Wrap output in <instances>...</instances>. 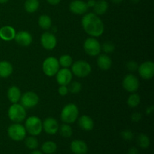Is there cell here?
I'll use <instances>...</instances> for the list:
<instances>
[{
    "label": "cell",
    "mask_w": 154,
    "mask_h": 154,
    "mask_svg": "<svg viewBox=\"0 0 154 154\" xmlns=\"http://www.w3.org/2000/svg\"><path fill=\"white\" fill-rule=\"evenodd\" d=\"M81 25L85 32L93 38L100 37L105 30L103 22L95 13L86 14L81 20Z\"/></svg>",
    "instance_id": "obj_1"
},
{
    "label": "cell",
    "mask_w": 154,
    "mask_h": 154,
    "mask_svg": "<svg viewBox=\"0 0 154 154\" xmlns=\"http://www.w3.org/2000/svg\"><path fill=\"white\" fill-rule=\"evenodd\" d=\"M79 110L78 106L73 103H69L63 108L60 114L62 121L64 123H73L78 120Z\"/></svg>",
    "instance_id": "obj_2"
},
{
    "label": "cell",
    "mask_w": 154,
    "mask_h": 154,
    "mask_svg": "<svg viewBox=\"0 0 154 154\" xmlns=\"http://www.w3.org/2000/svg\"><path fill=\"white\" fill-rule=\"evenodd\" d=\"M8 116L11 121L14 123H21L26 117V108L21 104H12L8 111Z\"/></svg>",
    "instance_id": "obj_3"
},
{
    "label": "cell",
    "mask_w": 154,
    "mask_h": 154,
    "mask_svg": "<svg viewBox=\"0 0 154 154\" xmlns=\"http://www.w3.org/2000/svg\"><path fill=\"white\" fill-rule=\"evenodd\" d=\"M25 129L26 132L33 136H37L42 133V121L37 116H31L26 120Z\"/></svg>",
    "instance_id": "obj_4"
},
{
    "label": "cell",
    "mask_w": 154,
    "mask_h": 154,
    "mask_svg": "<svg viewBox=\"0 0 154 154\" xmlns=\"http://www.w3.org/2000/svg\"><path fill=\"white\" fill-rule=\"evenodd\" d=\"M92 71L90 63L84 60H78L72 63V72L78 78H86Z\"/></svg>",
    "instance_id": "obj_5"
},
{
    "label": "cell",
    "mask_w": 154,
    "mask_h": 154,
    "mask_svg": "<svg viewBox=\"0 0 154 154\" xmlns=\"http://www.w3.org/2000/svg\"><path fill=\"white\" fill-rule=\"evenodd\" d=\"M8 135L14 141H20L26 136V130L20 123H15L8 126L7 130Z\"/></svg>",
    "instance_id": "obj_6"
},
{
    "label": "cell",
    "mask_w": 154,
    "mask_h": 154,
    "mask_svg": "<svg viewBox=\"0 0 154 154\" xmlns=\"http://www.w3.org/2000/svg\"><path fill=\"white\" fill-rule=\"evenodd\" d=\"M60 63L58 60L54 57H49L44 60L42 63V70L45 75L48 77L55 76L60 70Z\"/></svg>",
    "instance_id": "obj_7"
},
{
    "label": "cell",
    "mask_w": 154,
    "mask_h": 154,
    "mask_svg": "<svg viewBox=\"0 0 154 154\" xmlns=\"http://www.w3.org/2000/svg\"><path fill=\"white\" fill-rule=\"evenodd\" d=\"M84 49L86 54L91 57L98 56L102 51L100 42L93 37L86 39L84 43Z\"/></svg>",
    "instance_id": "obj_8"
},
{
    "label": "cell",
    "mask_w": 154,
    "mask_h": 154,
    "mask_svg": "<svg viewBox=\"0 0 154 154\" xmlns=\"http://www.w3.org/2000/svg\"><path fill=\"white\" fill-rule=\"evenodd\" d=\"M20 104L26 109H30L38 104L39 102V97L35 93L32 91H28L24 93L21 96L20 99Z\"/></svg>",
    "instance_id": "obj_9"
},
{
    "label": "cell",
    "mask_w": 154,
    "mask_h": 154,
    "mask_svg": "<svg viewBox=\"0 0 154 154\" xmlns=\"http://www.w3.org/2000/svg\"><path fill=\"white\" fill-rule=\"evenodd\" d=\"M123 87L129 93H135L139 88V81L138 78L132 74H128L122 81Z\"/></svg>",
    "instance_id": "obj_10"
},
{
    "label": "cell",
    "mask_w": 154,
    "mask_h": 154,
    "mask_svg": "<svg viewBox=\"0 0 154 154\" xmlns=\"http://www.w3.org/2000/svg\"><path fill=\"white\" fill-rule=\"evenodd\" d=\"M138 72L143 79H151L154 75V63L152 61H146L141 63L138 66Z\"/></svg>",
    "instance_id": "obj_11"
},
{
    "label": "cell",
    "mask_w": 154,
    "mask_h": 154,
    "mask_svg": "<svg viewBox=\"0 0 154 154\" xmlns=\"http://www.w3.org/2000/svg\"><path fill=\"white\" fill-rule=\"evenodd\" d=\"M41 44L45 49L51 51L57 46V38L53 33L49 32H44L41 36Z\"/></svg>",
    "instance_id": "obj_12"
},
{
    "label": "cell",
    "mask_w": 154,
    "mask_h": 154,
    "mask_svg": "<svg viewBox=\"0 0 154 154\" xmlns=\"http://www.w3.org/2000/svg\"><path fill=\"white\" fill-rule=\"evenodd\" d=\"M58 121L54 117H48L42 122V129L48 135H55L59 130Z\"/></svg>",
    "instance_id": "obj_13"
},
{
    "label": "cell",
    "mask_w": 154,
    "mask_h": 154,
    "mask_svg": "<svg viewBox=\"0 0 154 154\" xmlns=\"http://www.w3.org/2000/svg\"><path fill=\"white\" fill-rule=\"evenodd\" d=\"M56 79L60 85L67 86L72 82V72L68 68H63L56 74Z\"/></svg>",
    "instance_id": "obj_14"
},
{
    "label": "cell",
    "mask_w": 154,
    "mask_h": 154,
    "mask_svg": "<svg viewBox=\"0 0 154 154\" xmlns=\"http://www.w3.org/2000/svg\"><path fill=\"white\" fill-rule=\"evenodd\" d=\"M14 40L22 47H28L32 42V36L27 31H20L16 33Z\"/></svg>",
    "instance_id": "obj_15"
},
{
    "label": "cell",
    "mask_w": 154,
    "mask_h": 154,
    "mask_svg": "<svg viewBox=\"0 0 154 154\" xmlns=\"http://www.w3.org/2000/svg\"><path fill=\"white\" fill-rule=\"evenodd\" d=\"M69 9L73 14L81 15L87 11L88 7L86 2L83 0H73L69 5Z\"/></svg>",
    "instance_id": "obj_16"
},
{
    "label": "cell",
    "mask_w": 154,
    "mask_h": 154,
    "mask_svg": "<svg viewBox=\"0 0 154 154\" xmlns=\"http://www.w3.org/2000/svg\"><path fill=\"white\" fill-rule=\"evenodd\" d=\"M70 148L74 154H87L88 152V146L85 141L82 140H74L72 141Z\"/></svg>",
    "instance_id": "obj_17"
},
{
    "label": "cell",
    "mask_w": 154,
    "mask_h": 154,
    "mask_svg": "<svg viewBox=\"0 0 154 154\" xmlns=\"http://www.w3.org/2000/svg\"><path fill=\"white\" fill-rule=\"evenodd\" d=\"M16 31L11 26H4L0 28V38L5 42H9L14 39Z\"/></svg>",
    "instance_id": "obj_18"
},
{
    "label": "cell",
    "mask_w": 154,
    "mask_h": 154,
    "mask_svg": "<svg viewBox=\"0 0 154 154\" xmlns=\"http://www.w3.org/2000/svg\"><path fill=\"white\" fill-rule=\"evenodd\" d=\"M98 67L104 71H107L110 69L112 66V60L111 57L106 54H99L97 58Z\"/></svg>",
    "instance_id": "obj_19"
},
{
    "label": "cell",
    "mask_w": 154,
    "mask_h": 154,
    "mask_svg": "<svg viewBox=\"0 0 154 154\" xmlns=\"http://www.w3.org/2000/svg\"><path fill=\"white\" fill-rule=\"evenodd\" d=\"M78 126L84 131H91L94 128V121L88 115H82L78 119Z\"/></svg>",
    "instance_id": "obj_20"
},
{
    "label": "cell",
    "mask_w": 154,
    "mask_h": 154,
    "mask_svg": "<svg viewBox=\"0 0 154 154\" xmlns=\"http://www.w3.org/2000/svg\"><path fill=\"white\" fill-rule=\"evenodd\" d=\"M21 96H22V93H21L20 90L17 86H12L9 87L7 91L8 99L12 104L18 103V102H20Z\"/></svg>",
    "instance_id": "obj_21"
},
{
    "label": "cell",
    "mask_w": 154,
    "mask_h": 154,
    "mask_svg": "<svg viewBox=\"0 0 154 154\" xmlns=\"http://www.w3.org/2000/svg\"><path fill=\"white\" fill-rule=\"evenodd\" d=\"M13 72V66L8 61L0 62V78H7Z\"/></svg>",
    "instance_id": "obj_22"
},
{
    "label": "cell",
    "mask_w": 154,
    "mask_h": 154,
    "mask_svg": "<svg viewBox=\"0 0 154 154\" xmlns=\"http://www.w3.org/2000/svg\"><path fill=\"white\" fill-rule=\"evenodd\" d=\"M94 13L96 15H102L107 12L108 9V3L106 0H98L94 7Z\"/></svg>",
    "instance_id": "obj_23"
},
{
    "label": "cell",
    "mask_w": 154,
    "mask_h": 154,
    "mask_svg": "<svg viewBox=\"0 0 154 154\" xmlns=\"http://www.w3.org/2000/svg\"><path fill=\"white\" fill-rule=\"evenodd\" d=\"M40 6L39 0H26L24 3V8L28 13H34L37 11Z\"/></svg>",
    "instance_id": "obj_24"
},
{
    "label": "cell",
    "mask_w": 154,
    "mask_h": 154,
    "mask_svg": "<svg viewBox=\"0 0 154 154\" xmlns=\"http://www.w3.org/2000/svg\"><path fill=\"white\" fill-rule=\"evenodd\" d=\"M38 25L42 29L48 30L52 26V20L48 15L42 14L38 18Z\"/></svg>",
    "instance_id": "obj_25"
},
{
    "label": "cell",
    "mask_w": 154,
    "mask_h": 154,
    "mask_svg": "<svg viewBox=\"0 0 154 154\" xmlns=\"http://www.w3.org/2000/svg\"><path fill=\"white\" fill-rule=\"evenodd\" d=\"M57 150V145L54 141H45L42 145V153L45 154H53Z\"/></svg>",
    "instance_id": "obj_26"
},
{
    "label": "cell",
    "mask_w": 154,
    "mask_h": 154,
    "mask_svg": "<svg viewBox=\"0 0 154 154\" xmlns=\"http://www.w3.org/2000/svg\"><path fill=\"white\" fill-rule=\"evenodd\" d=\"M137 143L138 145L142 149H147L150 145V138L145 134H140L137 137Z\"/></svg>",
    "instance_id": "obj_27"
},
{
    "label": "cell",
    "mask_w": 154,
    "mask_h": 154,
    "mask_svg": "<svg viewBox=\"0 0 154 154\" xmlns=\"http://www.w3.org/2000/svg\"><path fill=\"white\" fill-rule=\"evenodd\" d=\"M59 132L61 136H63V138H70L71 136L73 134V131H72V128L71 127L70 125H69L68 123H63L61 126L59 127Z\"/></svg>",
    "instance_id": "obj_28"
},
{
    "label": "cell",
    "mask_w": 154,
    "mask_h": 154,
    "mask_svg": "<svg viewBox=\"0 0 154 154\" xmlns=\"http://www.w3.org/2000/svg\"><path fill=\"white\" fill-rule=\"evenodd\" d=\"M141 102V97L138 93H132L130 96L128 97L127 105L128 106L132 108H135L138 106Z\"/></svg>",
    "instance_id": "obj_29"
},
{
    "label": "cell",
    "mask_w": 154,
    "mask_h": 154,
    "mask_svg": "<svg viewBox=\"0 0 154 154\" xmlns=\"http://www.w3.org/2000/svg\"><path fill=\"white\" fill-rule=\"evenodd\" d=\"M25 139V145L29 150H35L38 147L39 143L37 138L33 135L24 138Z\"/></svg>",
    "instance_id": "obj_30"
},
{
    "label": "cell",
    "mask_w": 154,
    "mask_h": 154,
    "mask_svg": "<svg viewBox=\"0 0 154 154\" xmlns=\"http://www.w3.org/2000/svg\"><path fill=\"white\" fill-rule=\"evenodd\" d=\"M60 66H61L63 68H69L72 66V63H73V60L72 57L70 55L68 54H64L62 55L58 60Z\"/></svg>",
    "instance_id": "obj_31"
},
{
    "label": "cell",
    "mask_w": 154,
    "mask_h": 154,
    "mask_svg": "<svg viewBox=\"0 0 154 154\" xmlns=\"http://www.w3.org/2000/svg\"><path fill=\"white\" fill-rule=\"evenodd\" d=\"M82 88V85L80 82L78 81H73V82H71L69 84V92L73 93V94H77V93H80Z\"/></svg>",
    "instance_id": "obj_32"
},
{
    "label": "cell",
    "mask_w": 154,
    "mask_h": 154,
    "mask_svg": "<svg viewBox=\"0 0 154 154\" xmlns=\"http://www.w3.org/2000/svg\"><path fill=\"white\" fill-rule=\"evenodd\" d=\"M101 49L104 51V53H105L106 54H111L115 50V45L114 43H112L111 42H106L103 44L102 45H101Z\"/></svg>",
    "instance_id": "obj_33"
},
{
    "label": "cell",
    "mask_w": 154,
    "mask_h": 154,
    "mask_svg": "<svg viewBox=\"0 0 154 154\" xmlns=\"http://www.w3.org/2000/svg\"><path fill=\"white\" fill-rule=\"evenodd\" d=\"M121 137L126 141H131L134 138V134L131 130H124L121 132Z\"/></svg>",
    "instance_id": "obj_34"
},
{
    "label": "cell",
    "mask_w": 154,
    "mask_h": 154,
    "mask_svg": "<svg viewBox=\"0 0 154 154\" xmlns=\"http://www.w3.org/2000/svg\"><path fill=\"white\" fill-rule=\"evenodd\" d=\"M126 69L129 71V72H136L138 70V64L135 61H129L126 65Z\"/></svg>",
    "instance_id": "obj_35"
},
{
    "label": "cell",
    "mask_w": 154,
    "mask_h": 154,
    "mask_svg": "<svg viewBox=\"0 0 154 154\" xmlns=\"http://www.w3.org/2000/svg\"><path fill=\"white\" fill-rule=\"evenodd\" d=\"M58 93L60 96H65L69 93V89H68L67 86L65 85H60L58 89Z\"/></svg>",
    "instance_id": "obj_36"
},
{
    "label": "cell",
    "mask_w": 154,
    "mask_h": 154,
    "mask_svg": "<svg viewBox=\"0 0 154 154\" xmlns=\"http://www.w3.org/2000/svg\"><path fill=\"white\" fill-rule=\"evenodd\" d=\"M142 119V114L139 112H135L131 116V120L133 122H139Z\"/></svg>",
    "instance_id": "obj_37"
},
{
    "label": "cell",
    "mask_w": 154,
    "mask_h": 154,
    "mask_svg": "<svg viewBox=\"0 0 154 154\" xmlns=\"http://www.w3.org/2000/svg\"><path fill=\"white\" fill-rule=\"evenodd\" d=\"M96 2V0H88V1H87L86 3H87V7H88V8H93V7H94Z\"/></svg>",
    "instance_id": "obj_38"
},
{
    "label": "cell",
    "mask_w": 154,
    "mask_h": 154,
    "mask_svg": "<svg viewBox=\"0 0 154 154\" xmlns=\"http://www.w3.org/2000/svg\"><path fill=\"white\" fill-rule=\"evenodd\" d=\"M128 154H138V150L136 147H131L128 150Z\"/></svg>",
    "instance_id": "obj_39"
},
{
    "label": "cell",
    "mask_w": 154,
    "mask_h": 154,
    "mask_svg": "<svg viewBox=\"0 0 154 154\" xmlns=\"http://www.w3.org/2000/svg\"><path fill=\"white\" fill-rule=\"evenodd\" d=\"M50 5H57L60 2L61 0H46Z\"/></svg>",
    "instance_id": "obj_40"
},
{
    "label": "cell",
    "mask_w": 154,
    "mask_h": 154,
    "mask_svg": "<svg viewBox=\"0 0 154 154\" xmlns=\"http://www.w3.org/2000/svg\"><path fill=\"white\" fill-rule=\"evenodd\" d=\"M153 111V106H150L147 108V111H146V113L147 114H150Z\"/></svg>",
    "instance_id": "obj_41"
},
{
    "label": "cell",
    "mask_w": 154,
    "mask_h": 154,
    "mask_svg": "<svg viewBox=\"0 0 154 154\" xmlns=\"http://www.w3.org/2000/svg\"><path fill=\"white\" fill-rule=\"evenodd\" d=\"M29 154H44L42 152H41L40 150H33V151H32Z\"/></svg>",
    "instance_id": "obj_42"
},
{
    "label": "cell",
    "mask_w": 154,
    "mask_h": 154,
    "mask_svg": "<svg viewBox=\"0 0 154 154\" xmlns=\"http://www.w3.org/2000/svg\"><path fill=\"white\" fill-rule=\"evenodd\" d=\"M123 1V0H111V2H112L113 3H114V4H120V3H121Z\"/></svg>",
    "instance_id": "obj_43"
},
{
    "label": "cell",
    "mask_w": 154,
    "mask_h": 154,
    "mask_svg": "<svg viewBox=\"0 0 154 154\" xmlns=\"http://www.w3.org/2000/svg\"><path fill=\"white\" fill-rule=\"evenodd\" d=\"M9 0H0V4H4V3H6Z\"/></svg>",
    "instance_id": "obj_44"
},
{
    "label": "cell",
    "mask_w": 154,
    "mask_h": 154,
    "mask_svg": "<svg viewBox=\"0 0 154 154\" xmlns=\"http://www.w3.org/2000/svg\"><path fill=\"white\" fill-rule=\"evenodd\" d=\"M130 1L132 2V3H138V2H139L140 0H130Z\"/></svg>",
    "instance_id": "obj_45"
}]
</instances>
